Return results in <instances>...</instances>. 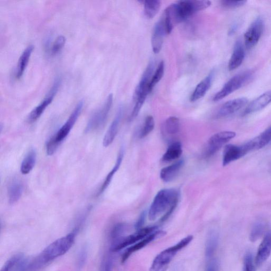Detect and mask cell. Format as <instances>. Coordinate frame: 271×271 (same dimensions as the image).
<instances>
[{
	"label": "cell",
	"instance_id": "cell-1",
	"mask_svg": "<svg viewBox=\"0 0 271 271\" xmlns=\"http://www.w3.org/2000/svg\"><path fill=\"white\" fill-rule=\"evenodd\" d=\"M211 5V2L201 0L181 1L171 4L165 9L163 15L167 34H170L179 23Z\"/></svg>",
	"mask_w": 271,
	"mask_h": 271
},
{
	"label": "cell",
	"instance_id": "cell-2",
	"mask_svg": "<svg viewBox=\"0 0 271 271\" xmlns=\"http://www.w3.org/2000/svg\"><path fill=\"white\" fill-rule=\"evenodd\" d=\"M78 229L48 245L38 256L28 261L26 271H38L49 262L65 254L75 243Z\"/></svg>",
	"mask_w": 271,
	"mask_h": 271
},
{
	"label": "cell",
	"instance_id": "cell-3",
	"mask_svg": "<svg viewBox=\"0 0 271 271\" xmlns=\"http://www.w3.org/2000/svg\"><path fill=\"white\" fill-rule=\"evenodd\" d=\"M179 200V192L175 189L160 190L155 196L149 209L148 217L151 221L166 213L174 206H177Z\"/></svg>",
	"mask_w": 271,
	"mask_h": 271
},
{
	"label": "cell",
	"instance_id": "cell-4",
	"mask_svg": "<svg viewBox=\"0 0 271 271\" xmlns=\"http://www.w3.org/2000/svg\"><path fill=\"white\" fill-rule=\"evenodd\" d=\"M83 106V101H80L73 110L65 124L48 141L46 145V152L48 155H53L60 144L67 137L81 114Z\"/></svg>",
	"mask_w": 271,
	"mask_h": 271
},
{
	"label": "cell",
	"instance_id": "cell-5",
	"mask_svg": "<svg viewBox=\"0 0 271 271\" xmlns=\"http://www.w3.org/2000/svg\"><path fill=\"white\" fill-rule=\"evenodd\" d=\"M193 239V237L189 235L181 240L175 245L171 246L158 254L154 258L150 268V271H166L170 264L177 254L187 247Z\"/></svg>",
	"mask_w": 271,
	"mask_h": 271
},
{
	"label": "cell",
	"instance_id": "cell-6",
	"mask_svg": "<svg viewBox=\"0 0 271 271\" xmlns=\"http://www.w3.org/2000/svg\"><path fill=\"white\" fill-rule=\"evenodd\" d=\"M253 72L246 71L233 77L224 86L221 90L217 92L213 97V101H218L240 89L252 78Z\"/></svg>",
	"mask_w": 271,
	"mask_h": 271
},
{
	"label": "cell",
	"instance_id": "cell-7",
	"mask_svg": "<svg viewBox=\"0 0 271 271\" xmlns=\"http://www.w3.org/2000/svg\"><path fill=\"white\" fill-rule=\"evenodd\" d=\"M113 100V94H109L103 107L91 117L85 129L86 133L100 129L105 125L112 107Z\"/></svg>",
	"mask_w": 271,
	"mask_h": 271
},
{
	"label": "cell",
	"instance_id": "cell-8",
	"mask_svg": "<svg viewBox=\"0 0 271 271\" xmlns=\"http://www.w3.org/2000/svg\"><path fill=\"white\" fill-rule=\"evenodd\" d=\"M157 230L158 227L156 226L142 228L132 235L122 238L118 241L112 244L110 250L113 252H119L142 241Z\"/></svg>",
	"mask_w": 271,
	"mask_h": 271
},
{
	"label": "cell",
	"instance_id": "cell-9",
	"mask_svg": "<svg viewBox=\"0 0 271 271\" xmlns=\"http://www.w3.org/2000/svg\"><path fill=\"white\" fill-rule=\"evenodd\" d=\"M236 137V132L224 131L215 133L209 139L206 146L204 155L209 157L215 155L224 145Z\"/></svg>",
	"mask_w": 271,
	"mask_h": 271
},
{
	"label": "cell",
	"instance_id": "cell-10",
	"mask_svg": "<svg viewBox=\"0 0 271 271\" xmlns=\"http://www.w3.org/2000/svg\"><path fill=\"white\" fill-rule=\"evenodd\" d=\"M264 29V22L261 17L256 19L244 35L246 49H251L259 42Z\"/></svg>",
	"mask_w": 271,
	"mask_h": 271
},
{
	"label": "cell",
	"instance_id": "cell-11",
	"mask_svg": "<svg viewBox=\"0 0 271 271\" xmlns=\"http://www.w3.org/2000/svg\"><path fill=\"white\" fill-rule=\"evenodd\" d=\"M60 82V79H56L52 88L44 98L43 101L32 110L28 117V121L30 124H32V123L38 120L44 113L47 108L52 104L55 95L58 91Z\"/></svg>",
	"mask_w": 271,
	"mask_h": 271
},
{
	"label": "cell",
	"instance_id": "cell-12",
	"mask_svg": "<svg viewBox=\"0 0 271 271\" xmlns=\"http://www.w3.org/2000/svg\"><path fill=\"white\" fill-rule=\"evenodd\" d=\"M166 232L162 230H156L151 235L147 236L142 241L130 246L123 254L121 257L122 263H125L129 257L134 253L143 249L146 246L149 245L153 241L164 236Z\"/></svg>",
	"mask_w": 271,
	"mask_h": 271
},
{
	"label": "cell",
	"instance_id": "cell-13",
	"mask_svg": "<svg viewBox=\"0 0 271 271\" xmlns=\"http://www.w3.org/2000/svg\"><path fill=\"white\" fill-rule=\"evenodd\" d=\"M248 153L244 144L241 145H227L223 153V166H226L231 162L236 161Z\"/></svg>",
	"mask_w": 271,
	"mask_h": 271
},
{
	"label": "cell",
	"instance_id": "cell-14",
	"mask_svg": "<svg viewBox=\"0 0 271 271\" xmlns=\"http://www.w3.org/2000/svg\"><path fill=\"white\" fill-rule=\"evenodd\" d=\"M164 17L156 23L152 37V46L153 52L158 54L161 51L164 37L167 35Z\"/></svg>",
	"mask_w": 271,
	"mask_h": 271
},
{
	"label": "cell",
	"instance_id": "cell-15",
	"mask_svg": "<svg viewBox=\"0 0 271 271\" xmlns=\"http://www.w3.org/2000/svg\"><path fill=\"white\" fill-rule=\"evenodd\" d=\"M249 103L247 98L240 97L230 100L220 107L216 115L217 118L229 116L241 109Z\"/></svg>",
	"mask_w": 271,
	"mask_h": 271
},
{
	"label": "cell",
	"instance_id": "cell-16",
	"mask_svg": "<svg viewBox=\"0 0 271 271\" xmlns=\"http://www.w3.org/2000/svg\"><path fill=\"white\" fill-rule=\"evenodd\" d=\"M154 63L151 61L144 71L141 80L134 91V98L142 93L150 94L151 91L150 84L154 74Z\"/></svg>",
	"mask_w": 271,
	"mask_h": 271
},
{
	"label": "cell",
	"instance_id": "cell-17",
	"mask_svg": "<svg viewBox=\"0 0 271 271\" xmlns=\"http://www.w3.org/2000/svg\"><path fill=\"white\" fill-rule=\"evenodd\" d=\"M271 254V230L266 233L259 248H258L255 263L257 266H261Z\"/></svg>",
	"mask_w": 271,
	"mask_h": 271
},
{
	"label": "cell",
	"instance_id": "cell-18",
	"mask_svg": "<svg viewBox=\"0 0 271 271\" xmlns=\"http://www.w3.org/2000/svg\"><path fill=\"white\" fill-rule=\"evenodd\" d=\"M271 103V90L265 92L252 101L243 112V116L248 115L260 111Z\"/></svg>",
	"mask_w": 271,
	"mask_h": 271
},
{
	"label": "cell",
	"instance_id": "cell-19",
	"mask_svg": "<svg viewBox=\"0 0 271 271\" xmlns=\"http://www.w3.org/2000/svg\"><path fill=\"white\" fill-rule=\"evenodd\" d=\"M214 77V72L212 71L209 75L197 85L194 91L190 97L192 103L199 100L203 97L212 87Z\"/></svg>",
	"mask_w": 271,
	"mask_h": 271
},
{
	"label": "cell",
	"instance_id": "cell-20",
	"mask_svg": "<svg viewBox=\"0 0 271 271\" xmlns=\"http://www.w3.org/2000/svg\"><path fill=\"white\" fill-rule=\"evenodd\" d=\"M28 261L23 254H16L9 258L1 271H26Z\"/></svg>",
	"mask_w": 271,
	"mask_h": 271
},
{
	"label": "cell",
	"instance_id": "cell-21",
	"mask_svg": "<svg viewBox=\"0 0 271 271\" xmlns=\"http://www.w3.org/2000/svg\"><path fill=\"white\" fill-rule=\"evenodd\" d=\"M245 56V49L241 40H239L234 45L232 55L228 63V69L231 71L239 67L243 62Z\"/></svg>",
	"mask_w": 271,
	"mask_h": 271
},
{
	"label": "cell",
	"instance_id": "cell-22",
	"mask_svg": "<svg viewBox=\"0 0 271 271\" xmlns=\"http://www.w3.org/2000/svg\"><path fill=\"white\" fill-rule=\"evenodd\" d=\"M123 109L120 107L114 118L112 124L107 130L103 141V145L105 147L112 144L117 134L120 123L122 116Z\"/></svg>",
	"mask_w": 271,
	"mask_h": 271
},
{
	"label": "cell",
	"instance_id": "cell-23",
	"mask_svg": "<svg viewBox=\"0 0 271 271\" xmlns=\"http://www.w3.org/2000/svg\"><path fill=\"white\" fill-rule=\"evenodd\" d=\"M23 191V184L20 180L14 179L10 182L8 189L9 202L10 205H14L20 200Z\"/></svg>",
	"mask_w": 271,
	"mask_h": 271
},
{
	"label": "cell",
	"instance_id": "cell-24",
	"mask_svg": "<svg viewBox=\"0 0 271 271\" xmlns=\"http://www.w3.org/2000/svg\"><path fill=\"white\" fill-rule=\"evenodd\" d=\"M184 164L181 159L176 163L162 169L160 172V178L165 182L173 181L178 176Z\"/></svg>",
	"mask_w": 271,
	"mask_h": 271
},
{
	"label": "cell",
	"instance_id": "cell-25",
	"mask_svg": "<svg viewBox=\"0 0 271 271\" xmlns=\"http://www.w3.org/2000/svg\"><path fill=\"white\" fill-rule=\"evenodd\" d=\"M34 46L29 45L21 55L16 71V78L18 80L21 79L23 75L24 71L28 64L31 54L33 51Z\"/></svg>",
	"mask_w": 271,
	"mask_h": 271
},
{
	"label": "cell",
	"instance_id": "cell-26",
	"mask_svg": "<svg viewBox=\"0 0 271 271\" xmlns=\"http://www.w3.org/2000/svg\"><path fill=\"white\" fill-rule=\"evenodd\" d=\"M271 142V127L248 142L251 151L260 150L267 146Z\"/></svg>",
	"mask_w": 271,
	"mask_h": 271
},
{
	"label": "cell",
	"instance_id": "cell-27",
	"mask_svg": "<svg viewBox=\"0 0 271 271\" xmlns=\"http://www.w3.org/2000/svg\"><path fill=\"white\" fill-rule=\"evenodd\" d=\"M219 243V234L215 230L209 233L205 248V255L207 259H211L215 253Z\"/></svg>",
	"mask_w": 271,
	"mask_h": 271
},
{
	"label": "cell",
	"instance_id": "cell-28",
	"mask_svg": "<svg viewBox=\"0 0 271 271\" xmlns=\"http://www.w3.org/2000/svg\"><path fill=\"white\" fill-rule=\"evenodd\" d=\"M183 152L182 144L176 142L171 144L162 157V161L169 162L179 158Z\"/></svg>",
	"mask_w": 271,
	"mask_h": 271
},
{
	"label": "cell",
	"instance_id": "cell-29",
	"mask_svg": "<svg viewBox=\"0 0 271 271\" xmlns=\"http://www.w3.org/2000/svg\"><path fill=\"white\" fill-rule=\"evenodd\" d=\"M37 160V152L34 149H30L23 159L20 171L24 175H28L33 168Z\"/></svg>",
	"mask_w": 271,
	"mask_h": 271
},
{
	"label": "cell",
	"instance_id": "cell-30",
	"mask_svg": "<svg viewBox=\"0 0 271 271\" xmlns=\"http://www.w3.org/2000/svg\"><path fill=\"white\" fill-rule=\"evenodd\" d=\"M123 157H124V150L121 149L118 154L117 161L115 166L113 168L109 174L107 175L106 179L105 180L101 187L99 191L97 194V195H100L103 194L107 188L109 187L111 182H112L115 175L116 174V172L119 169L121 163L122 162Z\"/></svg>",
	"mask_w": 271,
	"mask_h": 271
},
{
	"label": "cell",
	"instance_id": "cell-31",
	"mask_svg": "<svg viewBox=\"0 0 271 271\" xmlns=\"http://www.w3.org/2000/svg\"><path fill=\"white\" fill-rule=\"evenodd\" d=\"M144 4V14L148 19L153 18L158 13L161 6V2L157 0L141 2Z\"/></svg>",
	"mask_w": 271,
	"mask_h": 271
},
{
	"label": "cell",
	"instance_id": "cell-32",
	"mask_svg": "<svg viewBox=\"0 0 271 271\" xmlns=\"http://www.w3.org/2000/svg\"><path fill=\"white\" fill-rule=\"evenodd\" d=\"M266 229V224L263 221H258L253 226L250 235V240L255 242L264 234Z\"/></svg>",
	"mask_w": 271,
	"mask_h": 271
},
{
	"label": "cell",
	"instance_id": "cell-33",
	"mask_svg": "<svg viewBox=\"0 0 271 271\" xmlns=\"http://www.w3.org/2000/svg\"><path fill=\"white\" fill-rule=\"evenodd\" d=\"M164 127L166 131L168 134L178 133L180 131V120L176 117H170L165 120Z\"/></svg>",
	"mask_w": 271,
	"mask_h": 271
},
{
	"label": "cell",
	"instance_id": "cell-34",
	"mask_svg": "<svg viewBox=\"0 0 271 271\" xmlns=\"http://www.w3.org/2000/svg\"><path fill=\"white\" fill-rule=\"evenodd\" d=\"M164 61H162L158 64L151 79L150 84V88L151 92L155 87V85L162 79L164 76Z\"/></svg>",
	"mask_w": 271,
	"mask_h": 271
},
{
	"label": "cell",
	"instance_id": "cell-35",
	"mask_svg": "<svg viewBox=\"0 0 271 271\" xmlns=\"http://www.w3.org/2000/svg\"><path fill=\"white\" fill-rule=\"evenodd\" d=\"M127 228V225L124 223H119L114 227L110 233V237L112 241V244L122 238V236L125 232Z\"/></svg>",
	"mask_w": 271,
	"mask_h": 271
},
{
	"label": "cell",
	"instance_id": "cell-36",
	"mask_svg": "<svg viewBox=\"0 0 271 271\" xmlns=\"http://www.w3.org/2000/svg\"><path fill=\"white\" fill-rule=\"evenodd\" d=\"M155 121L152 116H148L145 121L144 126L140 132V137L144 139L147 137L154 129Z\"/></svg>",
	"mask_w": 271,
	"mask_h": 271
},
{
	"label": "cell",
	"instance_id": "cell-37",
	"mask_svg": "<svg viewBox=\"0 0 271 271\" xmlns=\"http://www.w3.org/2000/svg\"><path fill=\"white\" fill-rule=\"evenodd\" d=\"M66 41L65 37L64 36H58L51 48V54L52 56H56L58 54L64 47Z\"/></svg>",
	"mask_w": 271,
	"mask_h": 271
},
{
	"label": "cell",
	"instance_id": "cell-38",
	"mask_svg": "<svg viewBox=\"0 0 271 271\" xmlns=\"http://www.w3.org/2000/svg\"><path fill=\"white\" fill-rule=\"evenodd\" d=\"M243 271H255L253 254L250 252L246 253L244 256Z\"/></svg>",
	"mask_w": 271,
	"mask_h": 271
},
{
	"label": "cell",
	"instance_id": "cell-39",
	"mask_svg": "<svg viewBox=\"0 0 271 271\" xmlns=\"http://www.w3.org/2000/svg\"><path fill=\"white\" fill-rule=\"evenodd\" d=\"M88 258V251L85 247L83 248L80 251L77 261V268L78 270L81 269L84 266Z\"/></svg>",
	"mask_w": 271,
	"mask_h": 271
},
{
	"label": "cell",
	"instance_id": "cell-40",
	"mask_svg": "<svg viewBox=\"0 0 271 271\" xmlns=\"http://www.w3.org/2000/svg\"><path fill=\"white\" fill-rule=\"evenodd\" d=\"M114 263L113 258L110 256H107L101 263L99 271H112Z\"/></svg>",
	"mask_w": 271,
	"mask_h": 271
},
{
	"label": "cell",
	"instance_id": "cell-41",
	"mask_svg": "<svg viewBox=\"0 0 271 271\" xmlns=\"http://www.w3.org/2000/svg\"><path fill=\"white\" fill-rule=\"evenodd\" d=\"M246 1H223L221 2V4L225 8H239L244 6Z\"/></svg>",
	"mask_w": 271,
	"mask_h": 271
},
{
	"label": "cell",
	"instance_id": "cell-42",
	"mask_svg": "<svg viewBox=\"0 0 271 271\" xmlns=\"http://www.w3.org/2000/svg\"><path fill=\"white\" fill-rule=\"evenodd\" d=\"M146 216V212H143L139 217L137 223H136L134 225V228L137 230L142 228V227H143L144 224H145Z\"/></svg>",
	"mask_w": 271,
	"mask_h": 271
},
{
	"label": "cell",
	"instance_id": "cell-43",
	"mask_svg": "<svg viewBox=\"0 0 271 271\" xmlns=\"http://www.w3.org/2000/svg\"><path fill=\"white\" fill-rule=\"evenodd\" d=\"M206 271H219V263L218 260H211L207 266Z\"/></svg>",
	"mask_w": 271,
	"mask_h": 271
}]
</instances>
